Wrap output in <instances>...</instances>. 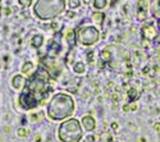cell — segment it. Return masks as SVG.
I'll list each match as a JSON object with an SVG mask.
<instances>
[{
    "label": "cell",
    "mask_w": 160,
    "mask_h": 142,
    "mask_svg": "<svg viewBox=\"0 0 160 142\" xmlns=\"http://www.w3.org/2000/svg\"><path fill=\"white\" fill-rule=\"evenodd\" d=\"M51 91L49 86V74L44 69H40L32 76V78L24 86L19 96V104L23 109H33L42 104Z\"/></svg>",
    "instance_id": "6da1fadb"
},
{
    "label": "cell",
    "mask_w": 160,
    "mask_h": 142,
    "mask_svg": "<svg viewBox=\"0 0 160 142\" xmlns=\"http://www.w3.org/2000/svg\"><path fill=\"white\" fill-rule=\"evenodd\" d=\"M73 110H74L73 100L65 94L55 95L48 106L49 117L54 120H60V119L69 117L73 113Z\"/></svg>",
    "instance_id": "7a4b0ae2"
},
{
    "label": "cell",
    "mask_w": 160,
    "mask_h": 142,
    "mask_svg": "<svg viewBox=\"0 0 160 142\" xmlns=\"http://www.w3.org/2000/svg\"><path fill=\"white\" fill-rule=\"evenodd\" d=\"M65 0H37L35 5L36 16L41 19L54 18L64 10Z\"/></svg>",
    "instance_id": "3957f363"
},
{
    "label": "cell",
    "mask_w": 160,
    "mask_h": 142,
    "mask_svg": "<svg viewBox=\"0 0 160 142\" xmlns=\"http://www.w3.org/2000/svg\"><path fill=\"white\" fill-rule=\"evenodd\" d=\"M82 137V130L78 120L69 119L59 128V138L63 142H78Z\"/></svg>",
    "instance_id": "277c9868"
},
{
    "label": "cell",
    "mask_w": 160,
    "mask_h": 142,
    "mask_svg": "<svg viewBox=\"0 0 160 142\" xmlns=\"http://www.w3.org/2000/svg\"><path fill=\"white\" fill-rule=\"evenodd\" d=\"M99 31L95 27H81L76 32V40L83 45H92L99 40Z\"/></svg>",
    "instance_id": "5b68a950"
},
{
    "label": "cell",
    "mask_w": 160,
    "mask_h": 142,
    "mask_svg": "<svg viewBox=\"0 0 160 142\" xmlns=\"http://www.w3.org/2000/svg\"><path fill=\"white\" fill-rule=\"evenodd\" d=\"M142 36L146 38V40H154V38L158 36V32L155 30V27L152 24H146L143 26V28H142Z\"/></svg>",
    "instance_id": "8992f818"
},
{
    "label": "cell",
    "mask_w": 160,
    "mask_h": 142,
    "mask_svg": "<svg viewBox=\"0 0 160 142\" xmlns=\"http://www.w3.org/2000/svg\"><path fill=\"white\" fill-rule=\"evenodd\" d=\"M150 7V0H140L137 8H138V13H137V17L140 19H145L146 18V12L149 10Z\"/></svg>",
    "instance_id": "52a82bcc"
},
{
    "label": "cell",
    "mask_w": 160,
    "mask_h": 142,
    "mask_svg": "<svg viewBox=\"0 0 160 142\" xmlns=\"http://www.w3.org/2000/svg\"><path fill=\"white\" fill-rule=\"evenodd\" d=\"M59 50H60V46H59L57 42L51 41L50 45H49V47H48V51H49L48 55H49L50 58H55V56H58V54H59Z\"/></svg>",
    "instance_id": "ba28073f"
},
{
    "label": "cell",
    "mask_w": 160,
    "mask_h": 142,
    "mask_svg": "<svg viewBox=\"0 0 160 142\" xmlns=\"http://www.w3.org/2000/svg\"><path fill=\"white\" fill-rule=\"evenodd\" d=\"M82 123H83V125H85V128L87 131H92L95 128V120L92 117H85L82 119Z\"/></svg>",
    "instance_id": "9c48e42d"
},
{
    "label": "cell",
    "mask_w": 160,
    "mask_h": 142,
    "mask_svg": "<svg viewBox=\"0 0 160 142\" xmlns=\"http://www.w3.org/2000/svg\"><path fill=\"white\" fill-rule=\"evenodd\" d=\"M24 83H26V80L23 78L22 76H16L14 78H13V87L17 88V90L21 88V87H23Z\"/></svg>",
    "instance_id": "30bf717a"
},
{
    "label": "cell",
    "mask_w": 160,
    "mask_h": 142,
    "mask_svg": "<svg viewBox=\"0 0 160 142\" xmlns=\"http://www.w3.org/2000/svg\"><path fill=\"white\" fill-rule=\"evenodd\" d=\"M41 45H42V36L41 35L33 36V38H32V46L33 47H40Z\"/></svg>",
    "instance_id": "8fae6325"
},
{
    "label": "cell",
    "mask_w": 160,
    "mask_h": 142,
    "mask_svg": "<svg viewBox=\"0 0 160 142\" xmlns=\"http://www.w3.org/2000/svg\"><path fill=\"white\" fill-rule=\"evenodd\" d=\"M128 99H129V101H133V100H136L137 97H138V94H137V90L135 88V87H131L129 90H128Z\"/></svg>",
    "instance_id": "7c38bea8"
},
{
    "label": "cell",
    "mask_w": 160,
    "mask_h": 142,
    "mask_svg": "<svg viewBox=\"0 0 160 142\" xmlns=\"http://www.w3.org/2000/svg\"><path fill=\"white\" fill-rule=\"evenodd\" d=\"M92 21H94L95 23H98V24L102 23V21H104V14H102L101 12H96V13H94V16H92Z\"/></svg>",
    "instance_id": "4fadbf2b"
},
{
    "label": "cell",
    "mask_w": 160,
    "mask_h": 142,
    "mask_svg": "<svg viewBox=\"0 0 160 142\" xmlns=\"http://www.w3.org/2000/svg\"><path fill=\"white\" fill-rule=\"evenodd\" d=\"M32 71H33V64H32L31 61L24 63V66L22 67V72H23V73H26V74H30Z\"/></svg>",
    "instance_id": "5bb4252c"
},
{
    "label": "cell",
    "mask_w": 160,
    "mask_h": 142,
    "mask_svg": "<svg viewBox=\"0 0 160 142\" xmlns=\"http://www.w3.org/2000/svg\"><path fill=\"white\" fill-rule=\"evenodd\" d=\"M154 14L160 19V0H156L154 3Z\"/></svg>",
    "instance_id": "9a60e30c"
},
{
    "label": "cell",
    "mask_w": 160,
    "mask_h": 142,
    "mask_svg": "<svg viewBox=\"0 0 160 142\" xmlns=\"http://www.w3.org/2000/svg\"><path fill=\"white\" fill-rule=\"evenodd\" d=\"M94 5H95L96 9H102V8L106 7V0H95Z\"/></svg>",
    "instance_id": "2e32d148"
},
{
    "label": "cell",
    "mask_w": 160,
    "mask_h": 142,
    "mask_svg": "<svg viewBox=\"0 0 160 142\" xmlns=\"http://www.w3.org/2000/svg\"><path fill=\"white\" fill-rule=\"evenodd\" d=\"M100 140H101V142H113V136L110 133H104V135H101Z\"/></svg>",
    "instance_id": "e0dca14e"
},
{
    "label": "cell",
    "mask_w": 160,
    "mask_h": 142,
    "mask_svg": "<svg viewBox=\"0 0 160 142\" xmlns=\"http://www.w3.org/2000/svg\"><path fill=\"white\" fill-rule=\"evenodd\" d=\"M74 72H76V73H83V72H85L83 63H77L76 66H74Z\"/></svg>",
    "instance_id": "ac0fdd59"
},
{
    "label": "cell",
    "mask_w": 160,
    "mask_h": 142,
    "mask_svg": "<svg viewBox=\"0 0 160 142\" xmlns=\"http://www.w3.org/2000/svg\"><path fill=\"white\" fill-rule=\"evenodd\" d=\"M74 36H76V33H74L72 30H69L68 33H67V40H69V42H71L72 45L74 44Z\"/></svg>",
    "instance_id": "d6986e66"
},
{
    "label": "cell",
    "mask_w": 160,
    "mask_h": 142,
    "mask_svg": "<svg viewBox=\"0 0 160 142\" xmlns=\"http://www.w3.org/2000/svg\"><path fill=\"white\" fill-rule=\"evenodd\" d=\"M81 5V0H69V7L71 8H78Z\"/></svg>",
    "instance_id": "ffe728a7"
},
{
    "label": "cell",
    "mask_w": 160,
    "mask_h": 142,
    "mask_svg": "<svg viewBox=\"0 0 160 142\" xmlns=\"http://www.w3.org/2000/svg\"><path fill=\"white\" fill-rule=\"evenodd\" d=\"M27 135H28V131L24 130V128H21V130H18V136L19 137H24V136H27Z\"/></svg>",
    "instance_id": "44dd1931"
},
{
    "label": "cell",
    "mask_w": 160,
    "mask_h": 142,
    "mask_svg": "<svg viewBox=\"0 0 160 142\" xmlns=\"http://www.w3.org/2000/svg\"><path fill=\"white\" fill-rule=\"evenodd\" d=\"M19 4L23 5V7H28L31 3H32V0H18Z\"/></svg>",
    "instance_id": "7402d4cb"
},
{
    "label": "cell",
    "mask_w": 160,
    "mask_h": 142,
    "mask_svg": "<svg viewBox=\"0 0 160 142\" xmlns=\"http://www.w3.org/2000/svg\"><path fill=\"white\" fill-rule=\"evenodd\" d=\"M92 59H94V51H88V54H87L88 63H92Z\"/></svg>",
    "instance_id": "603a6c76"
},
{
    "label": "cell",
    "mask_w": 160,
    "mask_h": 142,
    "mask_svg": "<svg viewBox=\"0 0 160 142\" xmlns=\"http://www.w3.org/2000/svg\"><path fill=\"white\" fill-rule=\"evenodd\" d=\"M98 138V136H87V141L88 142H92V141H95Z\"/></svg>",
    "instance_id": "cb8c5ba5"
},
{
    "label": "cell",
    "mask_w": 160,
    "mask_h": 142,
    "mask_svg": "<svg viewBox=\"0 0 160 142\" xmlns=\"http://www.w3.org/2000/svg\"><path fill=\"white\" fill-rule=\"evenodd\" d=\"M154 130H155L156 132H160V123H155V124H154Z\"/></svg>",
    "instance_id": "d4e9b609"
},
{
    "label": "cell",
    "mask_w": 160,
    "mask_h": 142,
    "mask_svg": "<svg viewBox=\"0 0 160 142\" xmlns=\"http://www.w3.org/2000/svg\"><path fill=\"white\" fill-rule=\"evenodd\" d=\"M112 128H113V130H118V123L117 122H113L112 123Z\"/></svg>",
    "instance_id": "484cf974"
},
{
    "label": "cell",
    "mask_w": 160,
    "mask_h": 142,
    "mask_svg": "<svg viewBox=\"0 0 160 142\" xmlns=\"http://www.w3.org/2000/svg\"><path fill=\"white\" fill-rule=\"evenodd\" d=\"M129 110H137V105H136V104L131 105V106H129Z\"/></svg>",
    "instance_id": "4316f807"
},
{
    "label": "cell",
    "mask_w": 160,
    "mask_h": 142,
    "mask_svg": "<svg viewBox=\"0 0 160 142\" xmlns=\"http://www.w3.org/2000/svg\"><path fill=\"white\" fill-rule=\"evenodd\" d=\"M112 97H113V99H114V100H115V101H114V102H117V100H118V99H119V97H118V95H117V94H114V95H112Z\"/></svg>",
    "instance_id": "83f0119b"
},
{
    "label": "cell",
    "mask_w": 160,
    "mask_h": 142,
    "mask_svg": "<svg viewBox=\"0 0 160 142\" xmlns=\"http://www.w3.org/2000/svg\"><path fill=\"white\" fill-rule=\"evenodd\" d=\"M52 27H54L55 30H58V28H59V26H58L57 23H52Z\"/></svg>",
    "instance_id": "f1b7e54d"
},
{
    "label": "cell",
    "mask_w": 160,
    "mask_h": 142,
    "mask_svg": "<svg viewBox=\"0 0 160 142\" xmlns=\"http://www.w3.org/2000/svg\"><path fill=\"white\" fill-rule=\"evenodd\" d=\"M123 110H124V111H128V110H129V106H128V105H124Z\"/></svg>",
    "instance_id": "f546056e"
},
{
    "label": "cell",
    "mask_w": 160,
    "mask_h": 142,
    "mask_svg": "<svg viewBox=\"0 0 160 142\" xmlns=\"http://www.w3.org/2000/svg\"><path fill=\"white\" fill-rule=\"evenodd\" d=\"M109 87H113V82H109V83H108V88H109Z\"/></svg>",
    "instance_id": "4dcf8cb0"
},
{
    "label": "cell",
    "mask_w": 160,
    "mask_h": 142,
    "mask_svg": "<svg viewBox=\"0 0 160 142\" xmlns=\"http://www.w3.org/2000/svg\"><path fill=\"white\" fill-rule=\"evenodd\" d=\"M83 2H85L86 4H90V3H91V0H83Z\"/></svg>",
    "instance_id": "1f68e13d"
},
{
    "label": "cell",
    "mask_w": 160,
    "mask_h": 142,
    "mask_svg": "<svg viewBox=\"0 0 160 142\" xmlns=\"http://www.w3.org/2000/svg\"><path fill=\"white\" fill-rule=\"evenodd\" d=\"M138 142H145V140H143V138H141V140H138Z\"/></svg>",
    "instance_id": "d6a6232c"
},
{
    "label": "cell",
    "mask_w": 160,
    "mask_h": 142,
    "mask_svg": "<svg viewBox=\"0 0 160 142\" xmlns=\"http://www.w3.org/2000/svg\"><path fill=\"white\" fill-rule=\"evenodd\" d=\"M158 55L160 56V49H158Z\"/></svg>",
    "instance_id": "836d02e7"
}]
</instances>
